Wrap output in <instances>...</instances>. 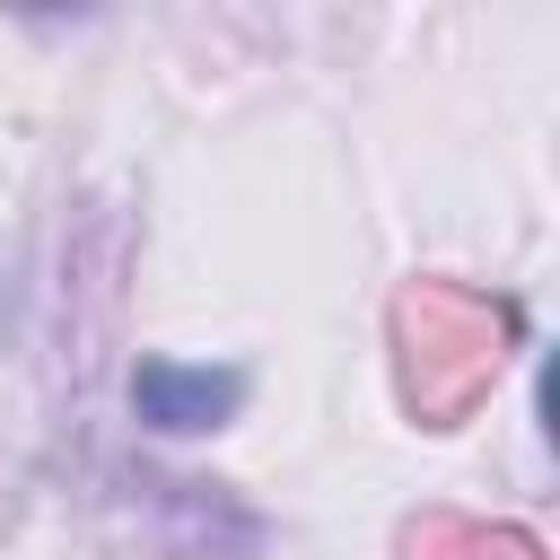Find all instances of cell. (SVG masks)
<instances>
[{
  "instance_id": "cell-2",
  "label": "cell",
  "mask_w": 560,
  "mask_h": 560,
  "mask_svg": "<svg viewBox=\"0 0 560 560\" xmlns=\"http://www.w3.org/2000/svg\"><path fill=\"white\" fill-rule=\"evenodd\" d=\"M131 394H140V420H158V429H219V420L245 402V376H236V368H175V359H149Z\"/></svg>"
},
{
  "instance_id": "cell-3",
  "label": "cell",
  "mask_w": 560,
  "mask_h": 560,
  "mask_svg": "<svg viewBox=\"0 0 560 560\" xmlns=\"http://www.w3.org/2000/svg\"><path fill=\"white\" fill-rule=\"evenodd\" d=\"M402 560H542L534 534L516 525H481V516H455V508H420L402 525Z\"/></svg>"
},
{
  "instance_id": "cell-1",
  "label": "cell",
  "mask_w": 560,
  "mask_h": 560,
  "mask_svg": "<svg viewBox=\"0 0 560 560\" xmlns=\"http://www.w3.org/2000/svg\"><path fill=\"white\" fill-rule=\"evenodd\" d=\"M385 332H394L402 411L420 429H455L499 385V368L516 350V306L490 289H464V280H402L385 306Z\"/></svg>"
}]
</instances>
